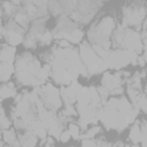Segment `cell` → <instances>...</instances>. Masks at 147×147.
<instances>
[{"label": "cell", "mask_w": 147, "mask_h": 147, "mask_svg": "<svg viewBox=\"0 0 147 147\" xmlns=\"http://www.w3.org/2000/svg\"><path fill=\"white\" fill-rule=\"evenodd\" d=\"M39 60L44 64H49L51 79L60 86H68L77 82L84 72L78 48L74 46L63 48L55 45L41 53Z\"/></svg>", "instance_id": "1"}, {"label": "cell", "mask_w": 147, "mask_h": 147, "mask_svg": "<svg viewBox=\"0 0 147 147\" xmlns=\"http://www.w3.org/2000/svg\"><path fill=\"white\" fill-rule=\"evenodd\" d=\"M138 114L139 109H137L127 98L116 95L110 96L103 103L99 121L106 130L122 132L136 122Z\"/></svg>", "instance_id": "2"}, {"label": "cell", "mask_w": 147, "mask_h": 147, "mask_svg": "<svg viewBox=\"0 0 147 147\" xmlns=\"http://www.w3.org/2000/svg\"><path fill=\"white\" fill-rule=\"evenodd\" d=\"M105 6L103 1L87 0H53L48 1V11L51 16H68L79 26H85L96 16Z\"/></svg>", "instance_id": "3"}, {"label": "cell", "mask_w": 147, "mask_h": 147, "mask_svg": "<svg viewBox=\"0 0 147 147\" xmlns=\"http://www.w3.org/2000/svg\"><path fill=\"white\" fill-rule=\"evenodd\" d=\"M15 80L25 87H40L51 77L49 64H44L31 52H23L15 61Z\"/></svg>", "instance_id": "4"}, {"label": "cell", "mask_w": 147, "mask_h": 147, "mask_svg": "<svg viewBox=\"0 0 147 147\" xmlns=\"http://www.w3.org/2000/svg\"><path fill=\"white\" fill-rule=\"evenodd\" d=\"M103 103L96 86L80 87L75 106L78 113L77 123L82 130H86L88 125H95L99 122Z\"/></svg>", "instance_id": "5"}, {"label": "cell", "mask_w": 147, "mask_h": 147, "mask_svg": "<svg viewBox=\"0 0 147 147\" xmlns=\"http://www.w3.org/2000/svg\"><path fill=\"white\" fill-rule=\"evenodd\" d=\"M117 26L116 20L111 15H103L88 26L86 31V40L93 46L101 47L106 51L111 49V36Z\"/></svg>", "instance_id": "6"}, {"label": "cell", "mask_w": 147, "mask_h": 147, "mask_svg": "<svg viewBox=\"0 0 147 147\" xmlns=\"http://www.w3.org/2000/svg\"><path fill=\"white\" fill-rule=\"evenodd\" d=\"M111 48L126 49L141 55L144 52V41L141 33L134 29L117 24L111 36Z\"/></svg>", "instance_id": "7"}, {"label": "cell", "mask_w": 147, "mask_h": 147, "mask_svg": "<svg viewBox=\"0 0 147 147\" xmlns=\"http://www.w3.org/2000/svg\"><path fill=\"white\" fill-rule=\"evenodd\" d=\"M48 16H51L48 11V1L24 0L21 1L20 8L13 20L28 31L33 21Z\"/></svg>", "instance_id": "8"}, {"label": "cell", "mask_w": 147, "mask_h": 147, "mask_svg": "<svg viewBox=\"0 0 147 147\" xmlns=\"http://www.w3.org/2000/svg\"><path fill=\"white\" fill-rule=\"evenodd\" d=\"M78 53L84 70V77L88 78L99 74H103L108 70L106 65V60L98 54V52L87 40H83L79 44Z\"/></svg>", "instance_id": "9"}, {"label": "cell", "mask_w": 147, "mask_h": 147, "mask_svg": "<svg viewBox=\"0 0 147 147\" xmlns=\"http://www.w3.org/2000/svg\"><path fill=\"white\" fill-rule=\"evenodd\" d=\"M51 32L55 41L65 40L71 45H79L83 41V37L85 34L82 30V26H79L68 16L57 17Z\"/></svg>", "instance_id": "10"}, {"label": "cell", "mask_w": 147, "mask_h": 147, "mask_svg": "<svg viewBox=\"0 0 147 147\" xmlns=\"http://www.w3.org/2000/svg\"><path fill=\"white\" fill-rule=\"evenodd\" d=\"M147 17V2L144 1H129L121 7L122 25L141 31L145 20Z\"/></svg>", "instance_id": "11"}, {"label": "cell", "mask_w": 147, "mask_h": 147, "mask_svg": "<svg viewBox=\"0 0 147 147\" xmlns=\"http://www.w3.org/2000/svg\"><path fill=\"white\" fill-rule=\"evenodd\" d=\"M129 77L130 74L125 70H119L115 72L106 71L102 74L100 86L103 87L110 96L123 95V92L125 91V83Z\"/></svg>", "instance_id": "12"}, {"label": "cell", "mask_w": 147, "mask_h": 147, "mask_svg": "<svg viewBox=\"0 0 147 147\" xmlns=\"http://www.w3.org/2000/svg\"><path fill=\"white\" fill-rule=\"evenodd\" d=\"M36 91L45 109L53 113H59L62 109L63 101L57 86L53 85L52 83H46L45 85L37 87Z\"/></svg>", "instance_id": "13"}, {"label": "cell", "mask_w": 147, "mask_h": 147, "mask_svg": "<svg viewBox=\"0 0 147 147\" xmlns=\"http://www.w3.org/2000/svg\"><path fill=\"white\" fill-rule=\"evenodd\" d=\"M138 56H139L138 54L126 51V49L111 48L106 59L107 69L119 71V70H123L124 68H126L129 64L136 65Z\"/></svg>", "instance_id": "14"}, {"label": "cell", "mask_w": 147, "mask_h": 147, "mask_svg": "<svg viewBox=\"0 0 147 147\" xmlns=\"http://www.w3.org/2000/svg\"><path fill=\"white\" fill-rule=\"evenodd\" d=\"M48 17H42V18L36 20L30 24V26L25 33L24 41H23V45L25 48L34 49L40 46V42H41L44 36L48 31V29L46 28V22H47Z\"/></svg>", "instance_id": "15"}, {"label": "cell", "mask_w": 147, "mask_h": 147, "mask_svg": "<svg viewBox=\"0 0 147 147\" xmlns=\"http://www.w3.org/2000/svg\"><path fill=\"white\" fill-rule=\"evenodd\" d=\"M25 33H26V30L23 26H21L18 23H16L14 20H9L2 23L1 38L3 42L10 46L15 47L20 44H23Z\"/></svg>", "instance_id": "16"}, {"label": "cell", "mask_w": 147, "mask_h": 147, "mask_svg": "<svg viewBox=\"0 0 147 147\" xmlns=\"http://www.w3.org/2000/svg\"><path fill=\"white\" fill-rule=\"evenodd\" d=\"M82 86L83 85H80L78 82H74L72 84H70L68 86L60 87V93H61V98H62L64 106H68V105L75 106L76 105L77 95H78V92Z\"/></svg>", "instance_id": "17"}, {"label": "cell", "mask_w": 147, "mask_h": 147, "mask_svg": "<svg viewBox=\"0 0 147 147\" xmlns=\"http://www.w3.org/2000/svg\"><path fill=\"white\" fill-rule=\"evenodd\" d=\"M21 1H2L1 2V17L2 21L13 20L20 8Z\"/></svg>", "instance_id": "18"}, {"label": "cell", "mask_w": 147, "mask_h": 147, "mask_svg": "<svg viewBox=\"0 0 147 147\" xmlns=\"http://www.w3.org/2000/svg\"><path fill=\"white\" fill-rule=\"evenodd\" d=\"M1 136H2L1 145L3 147H21V144L17 138V131L15 127H10L1 131Z\"/></svg>", "instance_id": "19"}, {"label": "cell", "mask_w": 147, "mask_h": 147, "mask_svg": "<svg viewBox=\"0 0 147 147\" xmlns=\"http://www.w3.org/2000/svg\"><path fill=\"white\" fill-rule=\"evenodd\" d=\"M16 57H17L16 56V47L10 46L6 42H2L1 44V52H0V62L15 64Z\"/></svg>", "instance_id": "20"}, {"label": "cell", "mask_w": 147, "mask_h": 147, "mask_svg": "<svg viewBox=\"0 0 147 147\" xmlns=\"http://www.w3.org/2000/svg\"><path fill=\"white\" fill-rule=\"evenodd\" d=\"M17 138L21 144V147H36L38 144V137L29 131H18Z\"/></svg>", "instance_id": "21"}, {"label": "cell", "mask_w": 147, "mask_h": 147, "mask_svg": "<svg viewBox=\"0 0 147 147\" xmlns=\"http://www.w3.org/2000/svg\"><path fill=\"white\" fill-rule=\"evenodd\" d=\"M17 90L14 83L11 82H7V83H2L1 87H0V95H1V100H6L9 98H16L17 95Z\"/></svg>", "instance_id": "22"}, {"label": "cell", "mask_w": 147, "mask_h": 147, "mask_svg": "<svg viewBox=\"0 0 147 147\" xmlns=\"http://www.w3.org/2000/svg\"><path fill=\"white\" fill-rule=\"evenodd\" d=\"M15 75V64L0 62V79L1 83H7Z\"/></svg>", "instance_id": "23"}, {"label": "cell", "mask_w": 147, "mask_h": 147, "mask_svg": "<svg viewBox=\"0 0 147 147\" xmlns=\"http://www.w3.org/2000/svg\"><path fill=\"white\" fill-rule=\"evenodd\" d=\"M129 139H130L131 144H134V145L140 144V141H141V131H140L139 119H136V122L131 125L130 133H129Z\"/></svg>", "instance_id": "24"}, {"label": "cell", "mask_w": 147, "mask_h": 147, "mask_svg": "<svg viewBox=\"0 0 147 147\" xmlns=\"http://www.w3.org/2000/svg\"><path fill=\"white\" fill-rule=\"evenodd\" d=\"M100 131H101V126H99L96 124L92 125V126H88L86 130H84L80 138H82V140L83 139H95V137L100 133Z\"/></svg>", "instance_id": "25"}, {"label": "cell", "mask_w": 147, "mask_h": 147, "mask_svg": "<svg viewBox=\"0 0 147 147\" xmlns=\"http://www.w3.org/2000/svg\"><path fill=\"white\" fill-rule=\"evenodd\" d=\"M67 129L69 130V132H70L72 139L77 140V139L80 138V136H82V129H80V126L78 125V123H76V122H71V123L68 124Z\"/></svg>", "instance_id": "26"}, {"label": "cell", "mask_w": 147, "mask_h": 147, "mask_svg": "<svg viewBox=\"0 0 147 147\" xmlns=\"http://www.w3.org/2000/svg\"><path fill=\"white\" fill-rule=\"evenodd\" d=\"M140 124V131H141V147H147V118L139 119Z\"/></svg>", "instance_id": "27"}, {"label": "cell", "mask_w": 147, "mask_h": 147, "mask_svg": "<svg viewBox=\"0 0 147 147\" xmlns=\"http://www.w3.org/2000/svg\"><path fill=\"white\" fill-rule=\"evenodd\" d=\"M1 119H0V124H1V131L3 130H7V129H10V125L13 124L11 122V118L8 117L6 115V111H5V108L1 107Z\"/></svg>", "instance_id": "28"}, {"label": "cell", "mask_w": 147, "mask_h": 147, "mask_svg": "<svg viewBox=\"0 0 147 147\" xmlns=\"http://www.w3.org/2000/svg\"><path fill=\"white\" fill-rule=\"evenodd\" d=\"M80 146L82 147H99V144L95 139H83Z\"/></svg>", "instance_id": "29"}, {"label": "cell", "mask_w": 147, "mask_h": 147, "mask_svg": "<svg viewBox=\"0 0 147 147\" xmlns=\"http://www.w3.org/2000/svg\"><path fill=\"white\" fill-rule=\"evenodd\" d=\"M71 139V134H70V132H69V130L67 129V130H64L62 133H61V136L59 137V140L61 141V142H68L69 140Z\"/></svg>", "instance_id": "30"}, {"label": "cell", "mask_w": 147, "mask_h": 147, "mask_svg": "<svg viewBox=\"0 0 147 147\" xmlns=\"http://www.w3.org/2000/svg\"><path fill=\"white\" fill-rule=\"evenodd\" d=\"M142 56H144V59L146 60V62H147V41H145L144 42V52H142V54H141Z\"/></svg>", "instance_id": "31"}, {"label": "cell", "mask_w": 147, "mask_h": 147, "mask_svg": "<svg viewBox=\"0 0 147 147\" xmlns=\"http://www.w3.org/2000/svg\"><path fill=\"white\" fill-rule=\"evenodd\" d=\"M144 93L147 95V79H146V84H145V86H144Z\"/></svg>", "instance_id": "32"}, {"label": "cell", "mask_w": 147, "mask_h": 147, "mask_svg": "<svg viewBox=\"0 0 147 147\" xmlns=\"http://www.w3.org/2000/svg\"><path fill=\"white\" fill-rule=\"evenodd\" d=\"M124 147H139L138 145H134V144H130V145H125Z\"/></svg>", "instance_id": "33"}, {"label": "cell", "mask_w": 147, "mask_h": 147, "mask_svg": "<svg viewBox=\"0 0 147 147\" xmlns=\"http://www.w3.org/2000/svg\"><path fill=\"white\" fill-rule=\"evenodd\" d=\"M1 147H3V146H2V145H1Z\"/></svg>", "instance_id": "34"}]
</instances>
